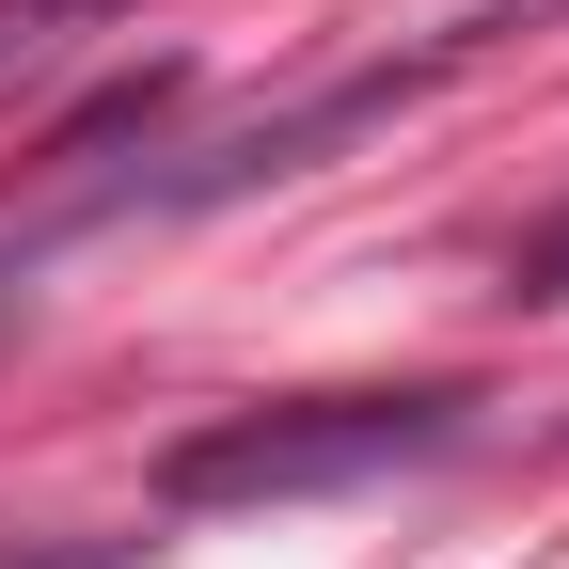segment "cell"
I'll use <instances>...</instances> for the list:
<instances>
[{
    "mask_svg": "<svg viewBox=\"0 0 569 569\" xmlns=\"http://www.w3.org/2000/svg\"><path fill=\"white\" fill-rule=\"evenodd\" d=\"M522 301H569V222H553V238L522 253Z\"/></svg>",
    "mask_w": 569,
    "mask_h": 569,
    "instance_id": "cell-3",
    "label": "cell"
},
{
    "mask_svg": "<svg viewBox=\"0 0 569 569\" xmlns=\"http://www.w3.org/2000/svg\"><path fill=\"white\" fill-rule=\"evenodd\" d=\"M475 396H301V411H222L159 459V507H317V490H365L459 443Z\"/></svg>",
    "mask_w": 569,
    "mask_h": 569,
    "instance_id": "cell-1",
    "label": "cell"
},
{
    "mask_svg": "<svg viewBox=\"0 0 569 569\" xmlns=\"http://www.w3.org/2000/svg\"><path fill=\"white\" fill-rule=\"evenodd\" d=\"M80 569H111V553H80Z\"/></svg>",
    "mask_w": 569,
    "mask_h": 569,
    "instance_id": "cell-4",
    "label": "cell"
},
{
    "mask_svg": "<svg viewBox=\"0 0 569 569\" xmlns=\"http://www.w3.org/2000/svg\"><path fill=\"white\" fill-rule=\"evenodd\" d=\"M80 17H111V0H0V63H32V48H63Z\"/></svg>",
    "mask_w": 569,
    "mask_h": 569,
    "instance_id": "cell-2",
    "label": "cell"
}]
</instances>
